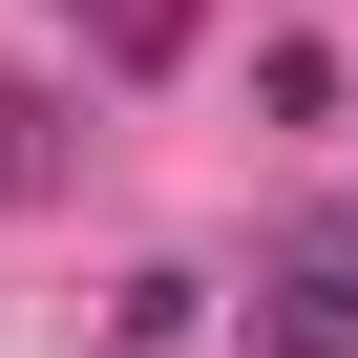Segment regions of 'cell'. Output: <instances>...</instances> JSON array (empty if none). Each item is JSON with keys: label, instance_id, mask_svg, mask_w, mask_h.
<instances>
[{"label": "cell", "instance_id": "obj_1", "mask_svg": "<svg viewBox=\"0 0 358 358\" xmlns=\"http://www.w3.org/2000/svg\"><path fill=\"white\" fill-rule=\"evenodd\" d=\"M274 358H358V232H295L274 253V316H253Z\"/></svg>", "mask_w": 358, "mask_h": 358}, {"label": "cell", "instance_id": "obj_2", "mask_svg": "<svg viewBox=\"0 0 358 358\" xmlns=\"http://www.w3.org/2000/svg\"><path fill=\"white\" fill-rule=\"evenodd\" d=\"M106 337H127V358H169V337H211V274H127V295H106Z\"/></svg>", "mask_w": 358, "mask_h": 358}, {"label": "cell", "instance_id": "obj_3", "mask_svg": "<svg viewBox=\"0 0 358 358\" xmlns=\"http://www.w3.org/2000/svg\"><path fill=\"white\" fill-rule=\"evenodd\" d=\"M43 169H64V106H43V85H0V211H22Z\"/></svg>", "mask_w": 358, "mask_h": 358}, {"label": "cell", "instance_id": "obj_4", "mask_svg": "<svg viewBox=\"0 0 358 358\" xmlns=\"http://www.w3.org/2000/svg\"><path fill=\"white\" fill-rule=\"evenodd\" d=\"M85 22H106V64H169V43H190V0H85Z\"/></svg>", "mask_w": 358, "mask_h": 358}]
</instances>
